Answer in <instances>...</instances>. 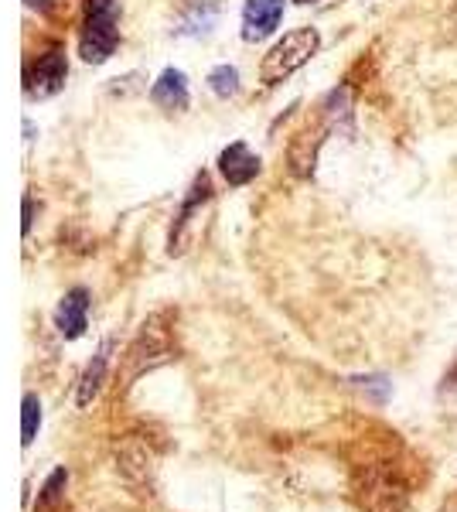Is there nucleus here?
Returning <instances> with one entry per match:
<instances>
[{
	"label": "nucleus",
	"instance_id": "obj_14",
	"mask_svg": "<svg viewBox=\"0 0 457 512\" xmlns=\"http://www.w3.org/2000/svg\"><path fill=\"white\" fill-rule=\"evenodd\" d=\"M65 485H69V472H65V468H55V472L45 478V485H41L35 512H58V509H62Z\"/></svg>",
	"mask_w": 457,
	"mask_h": 512
},
{
	"label": "nucleus",
	"instance_id": "obj_9",
	"mask_svg": "<svg viewBox=\"0 0 457 512\" xmlns=\"http://www.w3.org/2000/svg\"><path fill=\"white\" fill-rule=\"evenodd\" d=\"M324 130L328 127H314V130H301L287 147V164L294 175L307 178L318 164V151H321V140H324Z\"/></svg>",
	"mask_w": 457,
	"mask_h": 512
},
{
	"label": "nucleus",
	"instance_id": "obj_21",
	"mask_svg": "<svg viewBox=\"0 0 457 512\" xmlns=\"http://www.w3.org/2000/svg\"><path fill=\"white\" fill-rule=\"evenodd\" d=\"M451 379H457V369H454V373H451Z\"/></svg>",
	"mask_w": 457,
	"mask_h": 512
},
{
	"label": "nucleus",
	"instance_id": "obj_7",
	"mask_svg": "<svg viewBox=\"0 0 457 512\" xmlns=\"http://www.w3.org/2000/svg\"><path fill=\"white\" fill-rule=\"evenodd\" d=\"M86 321H89V291L86 287H72L55 311V328H58V335L72 342V338H79L86 332Z\"/></svg>",
	"mask_w": 457,
	"mask_h": 512
},
{
	"label": "nucleus",
	"instance_id": "obj_5",
	"mask_svg": "<svg viewBox=\"0 0 457 512\" xmlns=\"http://www.w3.org/2000/svg\"><path fill=\"white\" fill-rule=\"evenodd\" d=\"M171 359V338L164 328H157V318H151L144 325V332L137 335V342L127 352V379H137L144 373H151L161 362Z\"/></svg>",
	"mask_w": 457,
	"mask_h": 512
},
{
	"label": "nucleus",
	"instance_id": "obj_6",
	"mask_svg": "<svg viewBox=\"0 0 457 512\" xmlns=\"http://www.w3.org/2000/svg\"><path fill=\"white\" fill-rule=\"evenodd\" d=\"M287 0H246L243 7V38L246 41H263L284 21Z\"/></svg>",
	"mask_w": 457,
	"mask_h": 512
},
{
	"label": "nucleus",
	"instance_id": "obj_17",
	"mask_svg": "<svg viewBox=\"0 0 457 512\" xmlns=\"http://www.w3.org/2000/svg\"><path fill=\"white\" fill-rule=\"evenodd\" d=\"M212 21H215V11L212 7H195V11L185 18V35H202V31H209L212 28Z\"/></svg>",
	"mask_w": 457,
	"mask_h": 512
},
{
	"label": "nucleus",
	"instance_id": "obj_1",
	"mask_svg": "<svg viewBox=\"0 0 457 512\" xmlns=\"http://www.w3.org/2000/svg\"><path fill=\"white\" fill-rule=\"evenodd\" d=\"M120 45V0H82L79 55L89 65H103Z\"/></svg>",
	"mask_w": 457,
	"mask_h": 512
},
{
	"label": "nucleus",
	"instance_id": "obj_3",
	"mask_svg": "<svg viewBox=\"0 0 457 512\" xmlns=\"http://www.w3.org/2000/svg\"><path fill=\"white\" fill-rule=\"evenodd\" d=\"M355 499L362 502L365 512H406L410 489L393 465L376 461V465H362L355 472Z\"/></svg>",
	"mask_w": 457,
	"mask_h": 512
},
{
	"label": "nucleus",
	"instance_id": "obj_11",
	"mask_svg": "<svg viewBox=\"0 0 457 512\" xmlns=\"http://www.w3.org/2000/svg\"><path fill=\"white\" fill-rule=\"evenodd\" d=\"M110 349H113V345H110V342H103V345H99V352L93 355V362H89V366L82 369L79 393H76L79 407H89V403H93V396L99 393V386H103L106 366H110Z\"/></svg>",
	"mask_w": 457,
	"mask_h": 512
},
{
	"label": "nucleus",
	"instance_id": "obj_19",
	"mask_svg": "<svg viewBox=\"0 0 457 512\" xmlns=\"http://www.w3.org/2000/svg\"><path fill=\"white\" fill-rule=\"evenodd\" d=\"M24 4H28L31 11H52V7L58 4V0H24Z\"/></svg>",
	"mask_w": 457,
	"mask_h": 512
},
{
	"label": "nucleus",
	"instance_id": "obj_8",
	"mask_svg": "<svg viewBox=\"0 0 457 512\" xmlns=\"http://www.w3.org/2000/svg\"><path fill=\"white\" fill-rule=\"evenodd\" d=\"M219 171L232 188H243L260 175V158H256L246 144H229L226 151L219 154Z\"/></svg>",
	"mask_w": 457,
	"mask_h": 512
},
{
	"label": "nucleus",
	"instance_id": "obj_13",
	"mask_svg": "<svg viewBox=\"0 0 457 512\" xmlns=\"http://www.w3.org/2000/svg\"><path fill=\"white\" fill-rule=\"evenodd\" d=\"M120 472L127 475V482L134 485V489H147V495H151L154 489V478H151V454L144 451H123L120 454Z\"/></svg>",
	"mask_w": 457,
	"mask_h": 512
},
{
	"label": "nucleus",
	"instance_id": "obj_2",
	"mask_svg": "<svg viewBox=\"0 0 457 512\" xmlns=\"http://www.w3.org/2000/svg\"><path fill=\"white\" fill-rule=\"evenodd\" d=\"M318 48H321V31L311 28V24L287 31V35L280 38L267 55H263L260 82H267V86H280V82L294 76L297 69H304V65L318 55Z\"/></svg>",
	"mask_w": 457,
	"mask_h": 512
},
{
	"label": "nucleus",
	"instance_id": "obj_15",
	"mask_svg": "<svg viewBox=\"0 0 457 512\" xmlns=\"http://www.w3.org/2000/svg\"><path fill=\"white\" fill-rule=\"evenodd\" d=\"M38 427H41V403L35 393H28L21 403V444L24 448L38 437Z\"/></svg>",
	"mask_w": 457,
	"mask_h": 512
},
{
	"label": "nucleus",
	"instance_id": "obj_4",
	"mask_svg": "<svg viewBox=\"0 0 457 512\" xmlns=\"http://www.w3.org/2000/svg\"><path fill=\"white\" fill-rule=\"evenodd\" d=\"M65 76H69L65 48L48 45L45 52H38V59H31L28 69H24V93H28V99H48L65 86Z\"/></svg>",
	"mask_w": 457,
	"mask_h": 512
},
{
	"label": "nucleus",
	"instance_id": "obj_18",
	"mask_svg": "<svg viewBox=\"0 0 457 512\" xmlns=\"http://www.w3.org/2000/svg\"><path fill=\"white\" fill-rule=\"evenodd\" d=\"M31 222H35V198H24V236L31 233Z\"/></svg>",
	"mask_w": 457,
	"mask_h": 512
},
{
	"label": "nucleus",
	"instance_id": "obj_16",
	"mask_svg": "<svg viewBox=\"0 0 457 512\" xmlns=\"http://www.w3.org/2000/svg\"><path fill=\"white\" fill-rule=\"evenodd\" d=\"M209 89L222 99L236 96L239 93V72L232 69V65H215V69L209 72Z\"/></svg>",
	"mask_w": 457,
	"mask_h": 512
},
{
	"label": "nucleus",
	"instance_id": "obj_20",
	"mask_svg": "<svg viewBox=\"0 0 457 512\" xmlns=\"http://www.w3.org/2000/svg\"><path fill=\"white\" fill-rule=\"evenodd\" d=\"M294 4H314V0H294Z\"/></svg>",
	"mask_w": 457,
	"mask_h": 512
},
{
	"label": "nucleus",
	"instance_id": "obj_12",
	"mask_svg": "<svg viewBox=\"0 0 457 512\" xmlns=\"http://www.w3.org/2000/svg\"><path fill=\"white\" fill-rule=\"evenodd\" d=\"M209 198H212L209 178L198 175V178H195V185H191V195L185 198V205H181L178 216H174V226H171V253H178V250H181V236H185V226L191 222V212H195L202 202H209Z\"/></svg>",
	"mask_w": 457,
	"mask_h": 512
},
{
	"label": "nucleus",
	"instance_id": "obj_10",
	"mask_svg": "<svg viewBox=\"0 0 457 512\" xmlns=\"http://www.w3.org/2000/svg\"><path fill=\"white\" fill-rule=\"evenodd\" d=\"M151 99L161 106V110H171V113L188 110V79H185V72L164 69L161 76H157L154 86H151Z\"/></svg>",
	"mask_w": 457,
	"mask_h": 512
}]
</instances>
